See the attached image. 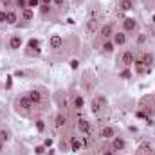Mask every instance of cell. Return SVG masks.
I'll return each mask as SVG.
<instances>
[{
	"mask_svg": "<svg viewBox=\"0 0 155 155\" xmlns=\"http://www.w3.org/2000/svg\"><path fill=\"white\" fill-rule=\"evenodd\" d=\"M35 124H36L38 132H43V130H45V123H43L41 119H36V121H35Z\"/></svg>",
	"mask_w": 155,
	"mask_h": 155,
	"instance_id": "cell-31",
	"label": "cell"
},
{
	"mask_svg": "<svg viewBox=\"0 0 155 155\" xmlns=\"http://www.w3.org/2000/svg\"><path fill=\"white\" fill-rule=\"evenodd\" d=\"M69 148H71V152H79L81 148H83V143H81V139L76 137V135H72L71 139H69Z\"/></svg>",
	"mask_w": 155,
	"mask_h": 155,
	"instance_id": "cell-16",
	"label": "cell"
},
{
	"mask_svg": "<svg viewBox=\"0 0 155 155\" xmlns=\"http://www.w3.org/2000/svg\"><path fill=\"white\" fill-rule=\"evenodd\" d=\"M20 20H24V22L35 20V9H29V7L22 9V11H20Z\"/></svg>",
	"mask_w": 155,
	"mask_h": 155,
	"instance_id": "cell-17",
	"label": "cell"
},
{
	"mask_svg": "<svg viewBox=\"0 0 155 155\" xmlns=\"http://www.w3.org/2000/svg\"><path fill=\"white\" fill-rule=\"evenodd\" d=\"M24 52H25V56H29V58L40 56V54H41V43H40V40L38 38H31L27 43H25Z\"/></svg>",
	"mask_w": 155,
	"mask_h": 155,
	"instance_id": "cell-2",
	"label": "cell"
},
{
	"mask_svg": "<svg viewBox=\"0 0 155 155\" xmlns=\"http://www.w3.org/2000/svg\"><path fill=\"white\" fill-rule=\"evenodd\" d=\"M141 150H143L144 153H152V152H153V148H152V144H148V143H144V144L141 146Z\"/></svg>",
	"mask_w": 155,
	"mask_h": 155,
	"instance_id": "cell-30",
	"label": "cell"
},
{
	"mask_svg": "<svg viewBox=\"0 0 155 155\" xmlns=\"http://www.w3.org/2000/svg\"><path fill=\"white\" fill-rule=\"evenodd\" d=\"M11 141V132L7 128H0V143H9Z\"/></svg>",
	"mask_w": 155,
	"mask_h": 155,
	"instance_id": "cell-22",
	"label": "cell"
},
{
	"mask_svg": "<svg viewBox=\"0 0 155 155\" xmlns=\"http://www.w3.org/2000/svg\"><path fill=\"white\" fill-rule=\"evenodd\" d=\"M78 65H79V61H78V60H72V61H71V67H72V69H76Z\"/></svg>",
	"mask_w": 155,
	"mask_h": 155,
	"instance_id": "cell-37",
	"label": "cell"
},
{
	"mask_svg": "<svg viewBox=\"0 0 155 155\" xmlns=\"http://www.w3.org/2000/svg\"><path fill=\"white\" fill-rule=\"evenodd\" d=\"M144 41H146V35H144V33L137 35V40H135V43H137V45H143Z\"/></svg>",
	"mask_w": 155,
	"mask_h": 155,
	"instance_id": "cell-29",
	"label": "cell"
},
{
	"mask_svg": "<svg viewBox=\"0 0 155 155\" xmlns=\"http://www.w3.org/2000/svg\"><path fill=\"white\" fill-rule=\"evenodd\" d=\"M40 5H41L40 0H27V7H29V9H38Z\"/></svg>",
	"mask_w": 155,
	"mask_h": 155,
	"instance_id": "cell-28",
	"label": "cell"
},
{
	"mask_svg": "<svg viewBox=\"0 0 155 155\" xmlns=\"http://www.w3.org/2000/svg\"><path fill=\"white\" fill-rule=\"evenodd\" d=\"M76 2H83V0H76Z\"/></svg>",
	"mask_w": 155,
	"mask_h": 155,
	"instance_id": "cell-40",
	"label": "cell"
},
{
	"mask_svg": "<svg viewBox=\"0 0 155 155\" xmlns=\"http://www.w3.org/2000/svg\"><path fill=\"white\" fill-rule=\"evenodd\" d=\"M13 7L18 9V11H22V9L27 7V0H13Z\"/></svg>",
	"mask_w": 155,
	"mask_h": 155,
	"instance_id": "cell-24",
	"label": "cell"
},
{
	"mask_svg": "<svg viewBox=\"0 0 155 155\" xmlns=\"http://www.w3.org/2000/svg\"><path fill=\"white\" fill-rule=\"evenodd\" d=\"M76 130H78V134H83V135L90 134V130H92V126H90V121H88L87 117L79 116V117L76 119Z\"/></svg>",
	"mask_w": 155,
	"mask_h": 155,
	"instance_id": "cell-7",
	"label": "cell"
},
{
	"mask_svg": "<svg viewBox=\"0 0 155 155\" xmlns=\"http://www.w3.org/2000/svg\"><path fill=\"white\" fill-rule=\"evenodd\" d=\"M132 76H134L132 67H123V71H119V78L121 79H130Z\"/></svg>",
	"mask_w": 155,
	"mask_h": 155,
	"instance_id": "cell-23",
	"label": "cell"
},
{
	"mask_svg": "<svg viewBox=\"0 0 155 155\" xmlns=\"http://www.w3.org/2000/svg\"><path fill=\"white\" fill-rule=\"evenodd\" d=\"M134 5H135L134 0H119V9L121 11H132Z\"/></svg>",
	"mask_w": 155,
	"mask_h": 155,
	"instance_id": "cell-20",
	"label": "cell"
},
{
	"mask_svg": "<svg viewBox=\"0 0 155 155\" xmlns=\"http://www.w3.org/2000/svg\"><path fill=\"white\" fill-rule=\"evenodd\" d=\"M27 97L31 99V103H33V107H35V108H36V107H41V105H43V101H45V99H43V94H41L40 90H36V88L29 90V92H27Z\"/></svg>",
	"mask_w": 155,
	"mask_h": 155,
	"instance_id": "cell-10",
	"label": "cell"
},
{
	"mask_svg": "<svg viewBox=\"0 0 155 155\" xmlns=\"http://www.w3.org/2000/svg\"><path fill=\"white\" fill-rule=\"evenodd\" d=\"M65 5H67V0H52V7L56 9H65Z\"/></svg>",
	"mask_w": 155,
	"mask_h": 155,
	"instance_id": "cell-27",
	"label": "cell"
},
{
	"mask_svg": "<svg viewBox=\"0 0 155 155\" xmlns=\"http://www.w3.org/2000/svg\"><path fill=\"white\" fill-rule=\"evenodd\" d=\"M107 105H108L107 97H105L103 94H97V96L92 99V103H90V110H92V114H101V112L107 108Z\"/></svg>",
	"mask_w": 155,
	"mask_h": 155,
	"instance_id": "cell-3",
	"label": "cell"
},
{
	"mask_svg": "<svg viewBox=\"0 0 155 155\" xmlns=\"http://www.w3.org/2000/svg\"><path fill=\"white\" fill-rule=\"evenodd\" d=\"M43 146H45V148H49V146H52V139H45V143H43Z\"/></svg>",
	"mask_w": 155,
	"mask_h": 155,
	"instance_id": "cell-35",
	"label": "cell"
},
{
	"mask_svg": "<svg viewBox=\"0 0 155 155\" xmlns=\"http://www.w3.org/2000/svg\"><path fill=\"white\" fill-rule=\"evenodd\" d=\"M15 108H16V112H20L22 116H29L35 107H33L31 99H29L27 94H25V96H16V97H15Z\"/></svg>",
	"mask_w": 155,
	"mask_h": 155,
	"instance_id": "cell-1",
	"label": "cell"
},
{
	"mask_svg": "<svg viewBox=\"0 0 155 155\" xmlns=\"http://www.w3.org/2000/svg\"><path fill=\"white\" fill-rule=\"evenodd\" d=\"M110 148L114 150V152H124L126 150V139L123 137V135H116L112 141H110Z\"/></svg>",
	"mask_w": 155,
	"mask_h": 155,
	"instance_id": "cell-11",
	"label": "cell"
},
{
	"mask_svg": "<svg viewBox=\"0 0 155 155\" xmlns=\"http://www.w3.org/2000/svg\"><path fill=\"white\" fill-rule=\"evenodd\" d=\"M20 22V11L11 7V9H5V25H18Z\"/></svg>",
	"mask_w": 155,
	"mask_h": 155,
	"instance_id": "cell-5",
	"label": "cell"
},
{
	"mask_svg": "<svg viewBox=\"0 0 155 155\" xmlns=\"http://www.w3.org/2000/svg\"><path fill=\"white\" fill-rule=\"evenodd\" d=\"M116 135H117V132L112 124H105V126H101V130H99V139H103V141H112Z\"/></svg>",
	"mask_w": 155,
	"mask_h": 155,
	"instance_id": "cell-8",
	"label": "cell"
},
{
	"mask_svg": "<svg viewBox=\"0 0 155 155\" xmlns=\"http://www.w3.org/2000/svg\"><path fill=\"white\" fill-rule=\"evenodd\" d=\"M144 155H155V153H153V152H152V153H144Z\"/></svg>",
	"mask_w": 155,
	"mask_h": 155,
	"instance_id": "cell-38",
	"label": "cell"
},
{
	"mask_svg": "<svg viewBox=\"0 0 155 155\" xmlns=\"http://www.w3.org/2000/svg\"><path fill=\"white\" fill-rule=\"evenodd\" d=\"M35 150H36V153H38V155H43V153H45V146H36Z\"/></svg>",
	"mask_w": 155,
	"mask_h": 155,
	"instance_id": "cell-34",
	"label": "cell"
},
{
	"mask_svg": "<svg viewBox=\"0 0 155 155\" xmlns=\"http://www.w3.org/2000/svg\"><path fill=\"white\" fill-rule=\"evenodd\" d=\"M134 60H135V52L132 49H126V51H123L119 54V63L123 67H132L134 65Z\"/></svg>",
	"mask_w": 155,
	"mask_h": 155,
	"instance_id": "cell-6",
	"label": "cell"
},
{
	"mask_svg": "<svg viewBox=\"0 0 155 155\" xmlns=\"http://www.w3.org/2000/svg\"><path fill=\"white\" fill-rule=\"evenodd\" d=\"M67 126V116L63 114V112H58L56 117H54V128L56 130H61V128H65Z\"/></svg>",
	"mask_w": 155,
	"mask_h": 155,
	"instance_id": "cell-15",
	"label": "cell"
},
{
	"mask_svg": "<svg viewBox=\"0 0 155 155\" xmlns=\"http://www.w3.org/2000/svg\"><path fill=\"white\" fill-rule=\"evenodd\" d=\"M7 47H9V51H20L22 47H24V36L22 35H13V36H9V41H7Z\"/></svg>",
	"mask_w": 155,
	"mask_h": 155,
	"instance_id": "cell-9",
	"label": "cell"
},
{
	"mask_svg": "<svg viewBox=\"0 0 155 155\" xmlns=\"http://www.w3.org/2000/svg\"><path fill=\"white\" fill-rule=\"evenodd\" d=\"M40 15L41 16H47V15H51V11H52V5H40Z\"/></svg>",
	"mask_w": 155,
	"mask_h": 155,
	"instance_id": "cell-25",
	"label": "cell"
},
{
	"mask_svg": "<svg viewBox=\"0 0 155 155\" xmlns=\"http://www.w3.org/2000/svg\"><path fill=\"white\" fill-rule=\"evenodd\" d=\"M96 29H97V20L90 18V20L87 22V31H96Z\"/></svg>",
	"mask_w": 155,
	"mask_h": 155,
	"instance_id": "cell-26",
	"label": "cell"
},
{
	"mask_svg": "<svg viewBox=\"0 0 155 155\" xmlns=\"http://www.w3.org/2000/svg\"><path fill=\"white\" fill-rule=\"evenodd\" d=\"M72 107H74L76 110H81V108L85 107V99H83V96H79V94H74V96H72Z\"/></svg>",
	"mask_w": 155,
	"mask_h": 155,
	"instance_id": "cell-19",
	"label": "cell"
},
{
	"mask_svg": "<svg viewBox=\"0 0 155 155\" xmlns=\"http://www.w3.org/2000/svg\"><path fill=\"white\" fill-rule=\"evenodd\" d=\"M41 5H52V0H40Z\"/></svg>",
	"mask_w": 155,
	"mask_h": 155,
	"instance_id": "cell-36",
	"label": "cell"
},
{
	"mask_svg": "<svg viewBox=\"0 0 155 155\" xmlns=\"http://www.w3.org/2000/svg\"><path fill=\"white\" fill-rule=\"evenodd\" d=\"M141 58H143V61H144L148 67H152V65H153V54H152V52L143 51V52H141Z\"/></svg>",
	"mask_w": 155,
	"mask_h": 155,
	"instance_id": "cell-21",
	"label": "cell"
},
{
	"mask_svg": "<svg viewBox=\"0 0 155 155\" xmlns=\"http://www.w3.org/2000/svg\"><path fill=\"white\" fill-rule=\"evenodd\" d=\"M114 24H103L101 27H99V36H101V40L105 41V40H112V36H114Z\"/></svg>",
	"mask_w": 155,
	"mask_h": 155,
	"instance_id": "cell-12",
	"label": "cell"
},
{
	"mask_svg": "<svg viewBox=\"0 0 155 155\" xmlns=\"http://www.w3.org/2000/svg\"><path fill=\"white\" fill-rule=\"evenodd\" d=\"M0 7H2V0H0Z\"/></svg>",
	"mask_w": 155,
	"mask_h": 155,
	"instance_id": "cell-39",
	"label": "cell"
},
{
	"mask_svg": "<svg viewBox=\"0 0 155 155\" xmlns=\"http://www.w3.org/2000/svg\"><path fill=\"white\" fill-rule=\"evenodd\" d=\"M112 41H114V45H116V47H124V45H126V41H128V35H126V33H123V31H116V33H114V36H112Z\"/></svg>",
	"mask_w": 155,
	"mask_h": 155,
	"instance_id": "cell-13",
	"label": "cell"
},
{
	"mask_svg": "<svg viewBox=\"0 0 155 155\" xmlns=\"http://www.w3.org/2000/svg\"><path fill=\"white\" fill-rule=\"evenodd\" d=\"M99 155H116V152H114V150H112V148L108 146V148H103V150H101V153H99Z\"/></svg>",
	"mask_w": 155,
	"mask_h": 155,
	"instance_id": "cell-32",
	"label": "cell"
},
{
	"mask_svg": "<svg viewBox=\"0 0 155 155\" xmlns=\"http://www.w3.org/2000/svg\"><path fill=\"white\" fill-rule=\"evenodd\" d=\"M61 47H63V36L52 35V36L49 38V49H51V51H60Z\"/></svg>",
	"mask_w": 155,
	"mask_h": 155,
	"instance_id": "cell-14",
	"label": "cell"
},
{
	"mask_svg": "<svg viewBox=\"0 0 155 155\" xmlns=\"http://www.w3.org/2000/svg\"><path fill=\"white\" fill-rule=\"evenodd\" d=\"M0 24H5V9L0 7Z\"/></svg>",
	"mask_w": 155,
	"mask_h": 155,
	"instance_id": "cell-33",
	"label": "cell"
},
{
	"mask_svg": "<svg viewBox=\"0 0 155 155\" xmlns=\"http://www.w3.org/2000/svg\"><path fill=\"white\" fill-rule=\"evenodd\" d=\"M137 29H139V22H137L134 16H126V18H123V22H121V31H123V33L132 35V33H135Z\"/></svg>",
	"mask_w": 155,
	"mask_h": 155,
	"instance_id": "cell-4",
	"label": "cell"
},
{
	"mask_svg": "<svg viewBox=\"0 0 155 155\" xmlns=\"http://www.w3.org/2000/svg\"><path fill=\"white\" fill-rule=\"evenodd\" d=\"M114 49H116V45H114V41H112V40H105V41L101 43V51H103L105 54H112V52H114Z\"/></svg>",
	"mask_w": 155,
	"mask_h": 155,
	"instance_id": "cell-18",
	"label": "cell"
}]
</instances>
